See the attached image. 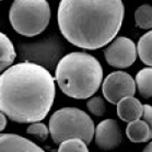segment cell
<instances>
[{"mask_svg": "<svg viewBox=\"0 0 152 152\" xmlns=\"http://www.w3.org/2000/svg\"><path fill=\"white\" fill-rule=\"evenodd\" d=\"M55 95V78L35 62H18L0 73V112L12 121H42L50 111Z\"/></svg>", "mask_w": 152, "mask_h": 152, "instance_id": "cell-1", "label": "cell"}, {"mask_svg": "<svg viewBox=\"0 0 152 152\" xmlns=\"http://www.w3.org/2000/svg\"><path fill=\"white\" fill-rule=\"evenodd\" d=\"M116 104H117V116L123 121L129 123L141 118L143 104L134 95L123 97Z\"/></svg>", "mask_w": 152, "mask_h": 152, "instance_id": "cell-10", "label": "cell"}, {"mask_svg": "<svg viewBox=\"0 0 152 152\" xmlns=\"http://www.w3.org/2000/svg\"><path fill=\"white\" fill-rule=\"evenodd\" d=\"M52 17L47 0H13L9 21L14 31L25 37H34L45 31Z\"/></svg>", "mask_w": 152, "mask_h": 152, "instance_id": "cell-5", "label": "cell"}, {"mask_svg": "<svg viewBox=\"0 0 152 152\" xmlns=\"http://www.w3.org/2000/svg\"><path fill=\"white\" fill-rule=\"evenodd\" d=\"M49 135L56 145L69 138H80L90 145L94 136V123L86 112L77 107H62L54 112L48 121Z\"/></svg>", "mask_w": 152, "mask_h": 152, "instance_id": "cell-4", "label": "cell"}, {"mask_svg": "<svg viewBox=\"0 0 152 152\" xmlns=\"http://www.w3.org/2000/svg\"><path fill=\"white\" fill-rule=\"evenodd\" d=\"M102 93L107 102L116 104L128 95H135V79L125 71H114L107 75L102 83Z\"/></svg>", "mask_w": 152, "mask_h": 152, "instance_id": "cell-7", "label": "cell"}, {"mask_svg": "<svg viewBox=\"0 0 152 152\" xmlns=\"http://www.w3.org/2000/svg\"><path fill=\"white\" fill-rule=\"evenodd\" d=\"M95 143L101 150H113L121 143V136L119 125L115 119H104L99 123L94 129Z\"/></svg>", "mask_w": 152, "mask_h": 152, "instance_id": "cell-8", "label": "cell"}, {"mask_svg": "<svg viewBox=\"0 0 152 152\" xmlns=\"http://www.w3.org/2000/svg\"><path fill=\"white\" fill-rule=\"evenodd\" d=\"M17 53L12 41L7 35L0 32V73L13 65Z\"/></svg>", "mask_w": 152, "mask_h": 152, "instance_id": "cell-12", "label": "cell"}, {"mask_svg": "<svg viewBox=\"0 0 152 152\" xmlns=\"http://www.w3.org/2000/svg\"><path fill=\"white\" fill-rule=\"evenodd\" d=\"M142 118L147 121L150 126L152 125V107L149 104H143V111H142Z\"/></svg>", "mask_w": 152, "mask_h": 152, "instance_id": "cell-19", "label": "cell"}, {"mask_svg": "<svg viewBox=\"0 0 152 152\" xmlns=\"http://www.w3.org/2000/svg\"><path fill=\"white\" fill-rule=\"evenodd\" d=\"M7 123H8V117L2 112H0V132H4V129H6Z\"/></svg>", "mask_w": 152, "mask_h": 152, "instance_id": "cell-20", "label": "cell"}, {"mask_svg": "<svg viewBox=\"0 0 152 152\" xmlns=\"http://www.w3.org/2000/svg\"><path fill=\"white\" fill-rule=\"evenodd\" d=\"M55 81L67 96L86 100L96 93L103 81V68L94 56L72 52L57 64Z\"/></svg>", "mask_w": 152, "mask_h": 152, "instance_id": "cell-3", "label": "cell"}, {"mask_svg": "<svg viewBox=\"0 0 152 152\" xmlns=\"http://www.w3.org/2000/svg\"><path fill=\"white\" fill-rule=\"evenodd\" d=\"M137 56L145 65L151 67L152 65V32L148 30L147 33L139 38L138 44L136 45Z\"/></svg>", "mask_w": 152, "mask_h": 152, "instance_id": "cell-14", "label": "cell"}, {"mask_svg": "<svg viewBox=\"0 0 152 152\" xmlns=\"http://www.w3.org/2000/svg\"><path fill=\"white\" fill-rule=\"evenodd\" d=\"M0 152H44V149L22 136L0 132Z\"/></svg>", "mask_w": 152, "mask_h": 152, "instance_id": "cell-9", "label": "cell"}, {"mask_svg": "<svg viewBox=\"0 0 152 152\" xmlns=\"http://www.w3.org/2000/svg\"><path fill=\"white\" fill-rule=\"evenodd\" d=\"M26 134L34 136L41 141H45L49 136V129L44 123L35 121V123H31L28 125V127L26 128Z\"/></svg>", "mask_w": 152, "mask_h": 152, "instance_id": "cell-18", "label": "cell"}, {"mask_svg": "<svg viewBox=\"0 0 152 152\" xmlns=\"http://www.w3.org/2000/svg\"><path fill=\"white\" fill-rule=\"evenodd\" d=\"M104 58L110 66L125 69L135 64L137 60V49L132 39L125 36H118L110 43L104 50Z\"/></svg>", "mask_w": 152, "mask_h": 152, "instance_id": "cell-6", "label": "cell"}, {"mask_svg": "<svg viewBox=\"0 0 152 152\" xmlns=\"http://www.w3.org/2000/svg\"><path fill=\"white\" fill-rule=\"evenodd\" d=\"M0 1H2V0H0Z\"/></svg>", "mask_w": 152, "mask_h": 152, "instance_id": "cell-22", "label": "cell"}, {"mask_svg": "<svg viewBox=\"0 0 152 152\" xmlns=\"http://www.w3.org/2000/svg\"><path fill=\"white\" fill-rule=\"evenodd\" d=\"M136 25L142 30H151L152 28V7L150 4H141L135 11Z\"/></svg>", "mask_w": 152, "mask_h": 152, "instance_id": "cell-15", "label": "cell"}, {"mask_svg": "<svg viewBox=\"0 0 152 152\" xmlns=\"http://www.w3.org/2000/svg\"><path fill=\"white\" fill-rule=\"evenodd\" d=\"M124 17L123 0H60L57 10L62 36L88 50L110 44L121 31Z\"/></svg>", "mask_w": 152, "mask_h": 152, "instance_id": "cell-2", "label": "cell"}, {"mask_svg": "<svg viewBox=\"0 0 152 152\" xmlns=\"http://www.w3.org/2000/svg\"><path fill=\"white\" fill-rule=\"evenodd\" d=\"M126 135L130 141L135 143L148 142L152 139L151 126L141 118L129 121L126 127Z\"/></svg>", "mask_w": 152, "mask_h": 152, "instance_id": "cell-11", "label": "cell"}, {"mask_svg": "<svg viewBox=\"0 0 152 152\" xmlns=\"http://www.w3.org/2000/svg\"><path fill=\"white\" fill-rule=\"evenodd\" d=\"M136 88L139 94L145 99L152 96V68L150 66L142 68L137 72L135 78Z\"/></svg>", "mask_w": 152, "mask_h": 152, "instance_id": "cell-13", "label": "cell"}, {"mask_svg": "<svg viewBox=\"0 0 152 152\" xmlns=\"http://www.w3.org/2000/svg\"><path fill=\"white\" fill-rule=\"evenodd\" d=\"M59 152H89L88 145L80 138H69L59 143Z\"/></svg>", "mask_w": 152, "mask_h": 152, "instance_id": "cell-16", "label": "cell"}, {"mask_svg": "<svg viewBox=\"0 0 152 152\" xmlns=\"http://www.w3.org/2000/svg\"><path fill=\"white\" fill-rule=\"evenodd\" d=\"M149 142V145H147V147H145V149H143V151H145V152H151L152 151V145H151V142H150V141H148Z\"/></svg>", "mask_w": 152, "mask_h": 152, "instance_id": "cell-21", "label": "cell"}, {"mask_svg": "<svg viewBox=\"0 0 152 152\" xmlns=\"http://www.w3.org/2000/svg\"><path fill=\"white\" fill-rule=\"evenodd\" d=\"M86 107L91 114L94 116L101 117L105 114L106 112V106H105V100L102 96H92L89 97V100L86 102Z\"/></svg>", "mask_w": 152, "mask_h": 152, "instance_id": "cell-17", "label": "cell"}]
</instances>
